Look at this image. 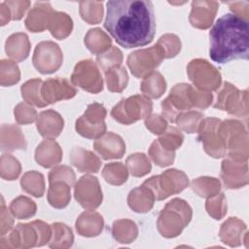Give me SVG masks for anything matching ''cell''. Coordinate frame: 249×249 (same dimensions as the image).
Returning <instances> with one entry per match:
<instances>
[{
  "label": "cell",
  "instance_id": "47",
  "mask_svg": "<svg viewBox=\"0 0 249 249\" xmlns=\"http://www.w3.org/2000/svg\"><path fill=\"white\" fill-rule=\"evenodd\" d=\"M203 117L204 116L201 112L189 110L180 114L176 119L175 123L181 130L187 133H195L197 131V128Z\"/></svg>",
  "mask_w": 249,
  "mask_h": 249
},
{
  "label": "cell",
  "instance_id": "34",
  "mask_svg": "<svg viewBox=\"0 0 249 249\" xmlns=\"http://www.w3.org/2000/svg\"><path fill=\"white\" fill-rule=\"evenodd\" d=\"M112 235L118 242L128 244L136 239L138 228L131 220L120 219L115 221L112 225Z\"/></svg>",
  "mask_w": 249,
  "mask_h": 249
},
{
  "label": "cell",
  "instance_id": "22",
  "mask_svg": "<svg viewBox=\"0 0 249 249\" xmlns=\"http://www.w3.org/2000/svg\"><path fill=\"white\" fill-rule=\"evenodd\" d=\"M53 13V9L49 2H36L24 20L25 27L31 32H43L48 29Z\"/></svg>",
  "mask_w": 249,
  "mask_h": 249
},
{
  "label": "cell",
  "instance_id": "56",
  "mask_svg": "<svg viewBox=\"0 0 249 249\" xmlns=\"http://www.w3.org/2000/svg\"><path fill=\"white\" fill-rule=\"evenodd\" d=\"M0 234L1 236L6 235L8 231L13 228L14 218L11 211L5 205L4 198L1 197V206H0Z\"/></svg>",
  "mask_w": 249,
  "mask_h": 249
},
{
  "label": "cell",
  "instance_id": "14",
  "mask_svg": "<svg viewBox=\"0 0 249 249\" xmlns=\"http://www.w3.org/2000/svg\"><path fill=\"white\" fill-rule=\"evenodd\" d=\"M63 62V53L59 46L53 41H42L35 47L32 63L41 74L57 71Z\"/></svg>",
  "mask_w": 249,
  "mask_h": 249
},
{
  "label": "cell",
  "instance_id": "51",
  "mask_svg": "<svg viewBox=\"0 0 249 249\" xmlns=\"http://www.w3.org/2000/svg\"><path fill=\"white\" fill-rule=\"evenodd\" d=\"M157 44L162 49L165 58H172L176 56L181 51L180 38L171 33H166L158 40Z\"/></svg>",
  "mask_w": 249,
  "mask_h": 249
},
{
  "label": "cell",
  "instance_id": "52",
  "mask_svg": "<svg viewBox=\"0 0 249 249\" xmlns=\"http://www.w3.org/2000/svg\"><path fill=\"white\" fill-rule=\"evenodd\" d=\"M15 120L18 124H29L37 121V111L28 103H18L14 110Z\"/></svg>",
  "mask_w": 249,
  "mask_h": 249
},
{
  "label": "cell",
  "instance_id": "43",
  "mask_svg": "<svg viewBox=\"0 0 249 249\" xmlns=\"http://www.w3.org/2000/svg\"><path fill=\"white\" fill-rule=\"evenodd\" d=\"M79 12L82 18L89 24H97L103 17V3L99 1H81Z\"/></svg>",
  "mask_w": 249,
  "mask_h": 249
},
{
  "label": "cell",
  "instance_id": "36",
  "mask_svg": "<svg viewBox=\"0 0 249 249\" xmlns=\"http://www.w3.org/2000/svg\"><path fill=\"white\" fill-rule=\"evenodd\" d=\"M43 85V81L39 78L31 79L26 81L20 87V92L23 100L37 107H46L48 103L43 99L41 94V88Z\"/></svg>",
  "mask_w": 249,
  "mask_h": 249
},
{
  "label": "cell",
  "instance_id": "42",
  "mask_svg": "<svg viewBox=\"0 0 249 249\" xmlns=\"http://www.w3.org/2000/svg\"><path fill=\"white\" fill-rule=\"evenodd\" d=\"M127 170L134 177H142L150 173L152 165L148 157L143 153L129 155L125 160Z\"/></svg>",
  "mask_w": 249,
  "mask_h": 249
},
{
  "label": "cell",
  "instance_id": "16",
  "mask_svg": "<svg viewBox=\"0 0 249 249\" xmlns=\"http://www.w3.org/2000/svg\"><path fill=\"white\" fill-rule=\"evenodd\" d=\"M74 196L87 210H94L102 203L103 196L99 181L89 174L82 176L74 185Z\"/></svg>",
  "mask_w": 249,
  "mask_h": 249
},
{
  "label": "cell",
  "instance_id": "8",
  "mask_svg": "<svg viewBox=\"0 0 249 249\" xmlns=\"http://www.w3.org/2000/svg\"><path fill=\"white\" fill-rule=\"evenodd\" d=\"M153 110L151 99L142 94L123 98L111 110V116L120 124L128 125L146 119Z\"/></svg>",
  "mask_w": 249,
  "mask_h": 249
},
{
  "label": "cell",
  "instance_id": "49",
  "mask_svg": "<svg viewBox=\"0 0 249 249\" xmlns=\"http://www.w3.org/2000/svg\"><path fill=\"white\" fill-rule=\"evenodd\" d=\"M96 62L99 65V67L104 72H106L107 70H109L115 66L122 65L123 53L117 47L112 46L105 53H100L96 56Z\"/></svg>",
  "mask_w": 249,
  "mask_h": 249
},
{
  "label": "cell",
  "instance_id": "30",
  "mask_svg": "<svg viewBox=\"0 0 249 249\" xmlns=\"http://www.w3.org/2000/svg\"><path fill=\"white\" fill-rule=\"evenodd\" d=\"M47 199L56 209L66 207L71 199V186L64 181L50 182Z\"/></svg>",
  "mask_w": 249,
  "mask_h": 249
},
{
  "label": "cell",
  "instance_id": "7",
  "mask_svg": "<svg viewBox=\"0 0 249 249\" xmlns=\"http://www.w3.org/2000/svg\"><path fill=\"white\" fill-rule=\"evenodd\" d=\"M143 184L151 190L156 200H163L185 190L189 185V178L183 171L171 168L150 177Z\"/></svg>",
  "mask_w": 249,
  "mask_h": 249
},
{
  "label": "cell",
  "instance_id": "25",
  "mask_svg": "<svg viewBox=\"0 0 249 249\" xmlns=\"http://www.w3.org/2000/svg\"><path fill=\"white\" fill-rule=\"evenodd\" d=\"M62 160V150L53 139L43 140L35 150V160L45 168L57 165Z\"/></svg>",
  "mask_w": 249,
  "mask_h": 249
},
{
  "label": "cell",
  "instance_id": "6",
  "mask_svg": "<svg viewBox=\"0 0 249 249\" xmlns=\"http://www.w3.org/2000/svg\"><path fill=\"white\" fill-rule=\"evenodd\" d=\"M220 133L225 143L228 157L235 160L247 161L249 143L245 125L240 121L228 119L221 122Z\"/></svg>",
  "mask_w": 249,
  "mask_h": 249
},
{
  "label": "cell",
  "instance_id": "53",
  "mask_svg": "<svg viewBox=\"0 0 249 249\" xmlns=\"http://www.w3.org/2000/svg\"><path fill=\"white\" fill-rule=\"evenodd\" d=\"M48 179L49 183L53 181H64L73 187L76 182V175L70 166L58 165L50 171Z\"/></svg>",
  "mask_w": 249,
  "mask_h": 249
},
{
  "label": "cell",
  "instance_id": "11",
  "mask_svg": "<svg viewBox=\"0 0 249 249\" xmlns=\"http://www.w3.org/2000/svg\"><path fill=\"white\" fill-rule=\"evenodd\" d=\"M187 73L190 81L199 90L211 91L221 87V73L206 59L191 60L187 66Z\"/></svg>",
  "mask_w": 249,
  "mask_h": 249
},
{
  "label": "cell",
  "instance_id": "37",
  "mask_svg": "<svg viewBox=\"0 0 249 249\" xmlns=\"http://www.w3.org/2000/svg\"><path fill=\"white\" fill-rule=\"evenodd\" d=\"M21 189L35 197L43 196L45 193V179L42 173L31 170L23 174L20 179Z\"/></svg>",
  "mask_w": 249,
  "mask_h": 249
},
{
  "label": "cell",
  "instance_id": "26",
  "mask_svg": "<svg viewBox=\"0 0 249 249\" xmlns=\"http://www.w3.org/2000/svg\"><path fill=\"white\" fill-rule=\"evenodd\" d=\"M77 232L86 237L97 236L101 233L104 228L103 217L96 211L87 210L80 214L76 220Z\"/></svg>",
  "mask_w": 249,
  "mask_h": 249
},
{
  "label": "cell",
  "instance_id": "55",
  "mask_svg": "<svg viewBox=\"0 0 249 249\" xmlns=\"http://www.w3.org/2000/svg\"><path fill=\"white\" fill-rule=\"evenodd\" d=\"M4 2L10 10L13 20H19L30 6V2L25 0H8Z\"/></svg>",
  "mask_w": 249,
  "mask_h": 249
},
{
  "label": "cell",
  "instance_id": "10",
  "mask_svg": "<svg viewBox=\"0 0 249 249\" xmlns=\"http://www.w3.org/2000/svg\"><path fill=\"white\" fill-rule=\"evenodd\" d=\"M165 59L162 49L154 45L147 49H141L130 53L127 56L126 63L131 74L136 78H145Z\"/></svg>",
  "mask_w": 249,
  "mask_h": 249
},
{
  "label": "cell",
  "instance_id": "50",
  "mask_svg": "<svg viewBox=\"0 0 249 249\" xmlns=\"http://www.w3.org/2000/svg\"><path fill=\"white\" fill-rule=\"evenodd\" d=\"M207 213L215 220H221L227 214V200L223 193L207 198L205 202Z\"/></svg>",
  "mask_w": 249,
  "mask_h": 249
},
{
  "label": "cell",
  "instance_id": "35",
  "mask_svg": "<svg viewBox=\"0 0 249 249\" xmlns=\"http://www.w3.org/2000/svg\"><path fill=\"white\" fill-rule=\"evenodd\" d=\"M52 227V236L49 241L51 248H69L74 241L72 230L63 223H53Z\"/></svg>",
  "mask_w": 249,
  "mask_h": 249
},
{
  "label": "cell",
  "instance_id": "29",
  "mask_svg": "<svg viewBox=\"0 0 249 249\" xmlns=\"http://www.w3.org/2000/svg\"><path fill=\"white\" fill-rule=\"evenodd\" d=\"M155 200L153 193L144 184L131 190L127 196L128 206L137 213L149 212L153 208Z\"/></svg>",
  "mask_w": 249,
  "mask_h": 249
},
{
  "label": "cell",
  "instance_id": "33",
  "mask_svg": "<svg viewBox=\"0 0 249 249\" xmlns=\"http://www.w3.org/2000/svg\"><path fill=\"white\" fill-rule=\"evenodd\" d=\"M143 95L149 98H160L166 89L164 77L159 71H154L146 76L140 85Z\"/></svg>",
  "mask_w": 249,
  "mask_h": 249
},
{
  "label": "cell",
  "instance_id": "41",
  "mask_svg": "<svg viewBox=\"0 0 249 249\" xmlns=\"http://www.w3.org/2000/svg\"><path fill=\"white\" fill-rule=\"evenodd\" d=\"M102 176L105 181L114 186H120L128 178L127 167L123 162H111L105 164L102 169Z\"/></svg>",
  "mask_w": 249,
  "mask_h": 249
},
{
  "label": "cell",
  "instance_id": "20",
  "mask_svg": "<svg viewBox=\"0 0 249 249\" xmlns=\"http://www.w3.org/2000/svg\"><path fill=\"white\" fill-rule=\"evenodd\" d=\"M93 149L103 160H115L123 158L125 153V144L120 135L109 131L94 140Z\"/></svg>",
  "mask_w": 249,
  "mask_h": 249
},
{
  "label": "cell",
  "instance_id": "18",
  "mask_svg": "<svg viewBox=\"0 0 249 249\" xmlns=\"http://www.w3.org/2000/svg\"><path fill=\"white\" fill-rule=\"evenodd\" d=\"M77 93V89L65 78H50L43 82L41 94L43 99L49 104L57 101L70 99Z\"/></svg>",
  "mask_w": 249,
  "mask_h": 249
},
{
  "label": "cell",
  "instance_id": "38",
  "mask_svg": "<svg viewBox=\"0 0 249 249\" xmlns=\"http://www.w3.org/2000/svg\"><path fill=\"white\" fill-rule=\"evenodd\" d=\"M104 73L107 89L110 91L122 92L126 88L128 83V74L124 66H115Z\"/></svg>",
  "mask_w": 249,
  "mask_h": 249
},
{
  "label": "cell",
  "instance_id": "58",
  "mask_svg": "<svg viewBox=\"0 0 249 249\" xmlns=\"http://www.w3.org/2000/svg\"><path fill=\"white\" fill-rule=\"evenodd\" d=\"M12 19L11 18V13L8 8V6L5 4V2H2L0 4V24L3 26L7 24L10 20Z\"/></svg>",
  "mask_w": 249,
  "mask_h": 249
},
{
  "label": "cell",
  "instance_id": "32",
  "mask_svg": "<svg viewBox=\"0 0 249 249\" xmlns=\"http://www.w3.org/2000/svg\"><path fill=\"white\" fill-rule=\"evenodd\" d=\"M48 29L55 39L63 40L72 32V18L66 13L53 11Z\"/></svg>",
  "mask_w": 249,
  "mask_h": 249
},
{
  "label": "cell",
  "instance_id": "19",
  "mask_svg": "<svg viewBox=\"0 0 249 249\" xmlns=\"http://www.w3.org/2000/svg\"><path fill=\"white\" fill-rule=\"evenodd\" d=\"M218 9L217 1H193L189 21L196 28L207 29L212 25Z\"/></svg>",
  "mask_w": 249,
  "mask_h": 249
},
{
  "label": "cell",
  "instance_id": "1",
  "mask_svg": "<svg viewBox=\"0 0 249 249\" xmlns=\"http://www.w3.org/2000/svg\"><path fill=\"white\" fill-rule=\"evenodd\" d=\"M104 27L117 44L125 49L146 46L156 34L153 3L144 0L108 1Z\"/></svg>",
  "mask_w": 249,
  "mask_h": 249
},
{
  "label": "cell",
  "instance_id": "31",
  "mask_svg": "<svg viewBox=\"0 0 249 249\" xmlns=\"http://www.w3.org/2000/svg\"><path fill=\"white\" fill-rule=\"evenodd\" d=\"M85 45L93 54H100L109 50L112 46V40L101 28H91L85 36Z\"/></svg>",
  "mask_w": 249,
  "mask_h": 249
},
{
  "label": "cell",
  "instance_id": "17",
  "mask_svg": "<svg viewBox=\"0 0 249 249\" xmlns=\"http://www.w3.org/2000/svg\"><path fill=\"white\" fill-rule=\"evenodd\" d=\"M221 179L228 189H239L248 184L247 161H239L227 157L221 164Z\"/></svg>",
  "mask_w": 249,
  "mask_h": 249
},
{
  "label": "cell",
  "instance_id": "2",
  "mask_svg": "<svg viewBox=\"0 0 249 249\" xmlns=\"http://www.w3.org/2000/svg\"><path fill=\"white\" fill-rule=\"evenodd\" d=\"M248 20L233 14L219 18L209 31L211 59L221 64L234 59H248Z\"/></svg>",
  "mask_w": 249,
  "mask_h": 249
},
{
  "label": "cell",
  "instance_id": "24",
  "mask_svg": "<svg viewBox=\"0 0 249 249\" xmlns=\"http://www.w3.org/2000/svg\"><path fill=\"white\" fill-rule=\"evenodd\" d=\"M69 160L80 172L96 173L100 169L101 160L91 151L82 147H75L70 151Z\"/></svg>",
  "mask_w": 249,
  "mask_h": 249
},
{
  "label": "cell",
  "instance_id": "54",
  "mask_svg": "<svg viewBox=\"0 0 249 249\" xmlns=\"http://www.w3.org/2000/svg\"><path fill=\"white\" fill-rule=\"evenodd\" d=\"M145 125L152 133L158 135L161 134L167 128V123L165 119L159 114L149 115L145 119Z\"/></svg>",
  "mask_w": 249,
  "mask_h": 249
},
{
  "label": "cell",
  "instance_id": "57",
  "mask_svg": "<svg viewBox=\"0 0 249 249\" xmlns=\"http://www.w3.org/2000/svg\"><path fill=\"white\" fill-rule=\"evenodd\" d=\"M227 5L233 15L246 20L249 19V3L247 1L227 2Z\"/></svg>",
  "mask_w": 249,
  "mask_h": 249
},
{
  "label": "cell",
  "instance_id": "5",
  "mask_svg": "<svg viewBox=\"0 0 249 249\" xmlns=\"http://www.w3.org/2000/svg\"><path fill=\"white\" fill-rule=\"evenodd\" d=\"M192 216V207L186 200L173 198L165 204L159 214L157 220L158 231L163 237H176L189 225Z\"/></svg>",
  "mask_w": 249,
  "mask_h": 249
},
{
  "label": "cell",
  "instance_id": "39",
  "mask_svg": "<svg viewBox=\"0 0 249 249\" xmlns=\"http://www.w3.org/2000/svg\"><path fill=\"white\" fill-rule=\"evenodd\" d=\"M192 190L201 197H210L220 193L221 183L214 177H198L191 182Z\"/></svg>",
  "mask_w": 249,
  "mask_h": 249
},
{
  "label": "cell",
  "instance_id": "3",
  "mask_svg": "<svg viewBox=\"0 0 249 249\" xmlns=\"http://www.w3.org/2000/svg\"><path fill=\"white\" fill-rule=\"evenodd\" d=\"M213 101V94L210 91H203L195 89L189 84L175 85L168 96L161 101L162 117L170 123H175L178 116L192 108L206 109Z\"/></svg>",
  "mask_w": 249,
  "mask_h": 249
},
{
  "label": "cell",
  "instance_id": "9",
  "mask_svg": "<svg viewBox=\"0 0 249 249\" xmlns=\"http://www.w3.org/2000/svg\"><path fill=\"white\" fill-rule=\"evenodd\" d=\"M213 107L226 111L235 117H247L248 90H239L232 84L225 82L217 92Z\"/></svg>",
  "mask_w": 249,
  "mask_h": 249
},
{
  "label": "cell",
  "instance_id": "15",
  "mask_svg": "<svg viewBox=\"0 0 249 249\" xmlns=\"http://www.w3.org/2000/svg\"><path fill=\"white\" fill-rule=\"evenodd\" d=\"M71 83L90 93H98L103 89V79L98 66L91 59L79 61L71 75Z\"/></svg>",
  "mask_w": 249,
  "mask_h": 249
},
{
  "label": "cell",
  "instance_id": "21",
  "mask_svg": "<svg viewBox=\"0 0 249 249\" xmlns=\"http://www.w3.org/2000/svg\"><path fill=\"white\" fill-rule=\"evenodd\" d=\"M246 224L236 217H230L220 228V239L230 247H237L246 241L247 235Z\"/></svg>",
  "mask_w": 249,
  "mask_h": 249
},
{
  "label": "cell",
  "instance_id": "27",
  "mask_svg": "<svg viewBox=\"0 0 249 249\" xmlns=\"http://www.w3.org/2000/svg\"><path fill=\"white\" fill-rule=\"evenodd\" d=\"M27 143L19 126L3 124L0 132V148L2 152L26 150Z\"/></svg>",
  "mask_w": 249,
  "mask_h": 249
},
{
  "label": "cell",
  "instance_id": "44",
  "mask_svg": "<svg viewBox=\"0 0 249 249\" xmlns=\"http://www.w3.org/2000/svg\"><path fill=\"white\" fill-rule=\"evenodd\" d=\"M20 79V71L18 64L10 59L0 61V84L3 87H10L17 84Z\"/></svg>",
  "mask_w": 249,
  "mask_h": 249
},
{
  "label": "cell",
  "instance_id": "28",
  "mask_svg": "<svg viewBox=\"0 0 249 249\" xmlns=\"http://www.w3.org/2000/svg\"><path fill=\"white\" fill-rule=\"evenodd\" d=\"M5 51L15 61H22L27 58L30 52L28 36L23 32L14 33L8 37L5 43Z\"/></svg>",
  "mask_w": 249,
  "mask_h": 249
},
{
  "label": "cell",
  "instance_id": "45",
  "mask_svg": "<svg viewBox=\"0 0 249 249\" xmlns=\"http://www.w3.org/2000/svg\"><path fill=\"white\" fill-rule=\"evenodd\" d=\"M21 171L20 162L11 154H3L0 160L1 178L8 181L16 180Z\"/></svg>",
  "mask_w": 249,
  "mask_h": 249
},
{
  "label": "cell",
  "instance_id": "13",
  "mask_svg": "<svg viewBox=\"0 0 249 249\" xmlns=\"http://www.w3.org/2000/svg\"><path fill=\"white\" fill-rule=\"evenodd\" d=\"M220 119L203 118L197 128V140L210 157L219 159L227 154V149L220 133Z\"/></svg>",
  "mask_w": 249,
  "mask_h": 249
},
{
  "label": "cell",
  "instance_id": "40",
  "mask_svg": "<svg viewBox=\"0 0 249 249\" xmlns=\"http://www.w3.org/2000/svg\"><path fill=\"white\" fill-rule=\"evenodd\" d=\"M9 210L17 219H28L36 214L37 205L31 198L19 196L11 201Z\"/></svg>",
  "mask_w": 249,
  "mask_h": 249
},
{
  "label": "cell",
  "instance_id": "4",
  "mask_svg": "<svg viewBox=\"0 0 249 249\" xmlns=\"http://www.w3.org/2000/svg\"><path fill=\"white\" fill-rule=\"evenodd\" d=\"M52 236V227L35 220L27 224H18L8 234L1 236L0 248H30L47 244Z\"/></svg>",
  "mask_w": 249,
  "mask_h": 249
},
{
  "label": "cell",
  "instance_id": "12",
  "mask_svg": "<svg viewBox=\"0 0 249 249\" xmlns=\"http://www.w3.org/2000/svg\"><path fill=\"white\" fill-rule=\"evenodd\" d=\"M107 111L105 107L97 102L89 104L85 113L76 120L75 129L83 137L97 139L106 132L104 122Z\"/></svg>",
  "mask_w": 249,
  "mask_h": 249
},
{
  "label": "cell",
  "instance_id": "48",
  "mask_svg": "<svg viewBox=\"0 0 249 249\" xmlns=\"http://www.w3.org/2000/svg\"><path fill=\"white\" fill-rule=\"evenodd\" d=\"M183 140V133L174 126L167 127L161 134H160V137L158 139L160 144L168 151L177 150L182 145Z\"/></svg>",
  "mask_w": 249,
  "mask_h": 249
},
{
  "label": "cell",
  "instance_id": "23",
  "mask_svg": "<svg viewBox=\"0 0 249 249\" xmlns=\"http://www.w3.org/2000/svg\"><path fill=\"white\" fill-rule=\"evenodd\" d=\"M63 126L62 117L54 110H45L38 115L36 127L39 134L46 139L56 138L61 133Z\"/></svg>",
  "mask_w": 249,
  "mask_h": 249
},
{
  "label": "cell",
  "instance_id": "46",
  "mask_svg": "<svg viewBox=\"0 0 249 249\" xmlns=\"http://www.w3.org/2000/svg\"><path fill=\"white\" fill-rule=\"evenodd\" d=\"M149 156L158 166L165 167L173 163L175 159V151H168L164 149L157 139L150 145Z\"/></svg>",
  "mask_w": 249,
  "mask_h": 249
}]
</instances>
